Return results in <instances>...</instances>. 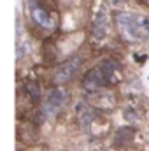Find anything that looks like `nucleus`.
I'll return each mask as SVG.
<instances>
[{
	"label": "nucleus",
	"mask_w": 149,
	"mask_h": 151,
	"mask_svg": "<svg viewBox=\"0 0 149 151\" xmlns=\"http://www.w3.org/2000/svg\"><path fill=\"white\" fill-rule=\"evenodd\" d=\"M81 65H82V60L81 56H72L69 58L67 62H63L60 67H56L54 74H53V81L56 84H67L69 81H72L75 77V74L81 70Z\"/></svg>",
	"instance_id": "obj_4"
},
{
	"label": "nucleus",
	"mask_w": 149,
	"mask_h": 151,
	"mask_svg": "<svg viewBox=\"0 0 149 151\" xmlns=\"http://www.w3.org/2000/svg\"><path fill=\"white\" fill-rule=\"evenodd\" d=\"M107 32H109V14L105 7H100L93 19V37L102 40L107 35Z\"/></svg>",
	"instance_id": "obj_6"
},
{
	"label": "nucleus",
	"mask_w": 149,
	"mask_h": 151,
	"mask_svg": "<svg viewBox=\"0 0 149 151\" xmlns=\"http://www.w3.org/2000/svg\"><path fill=\"white\" fill-rule=\"evenodd\" d=\"M114 23L119 34L130 42L149 40V16L133 12H117Z\"/></svg>",
	"instance_id": "obj_1"
},
{
	"label": "nucleus",
	"mask_w": 149,
	"mask_h": 151,
	"mask_svg": "<svg viewBox=\"0 0 149 151\" xmlns=\"http://www.w3.org/2000/svg\"><path fill=\"white\" fill-rule=\"evenodd\" d=\"M75 116H77V119H79V123H81L82 128H90V125L97 119L98 111H97L95 107H91L88 102L79 100V102L75 104Z\"/></svg>",
	"instance_id": "obj_5"
},
{
	"label": "nucleus",
	"mask_w": 149,
	"mask_h": 151,
	"mask_svg": "<svg viewBox=\"0 0 149 151\" xmlns=\"http://www.w3.org/2000/svg\"><path fill=\"white\" fill-rule=\"evenodd\" d=\"M67 102V91L60 86H54L47 91L44 102H42V114L46 118H54L62 111V107Z\"/></svg>",
	"instance_id": "obj_3"
},
{
	"label": "nucleus",
	"mask_w": 149,
	"mask_h": 151,
	"mask_svg": "<svg viewBox=\"0 0 149 151\" xmlns=\"http://www.w3.org/2000/svg\"><path fill=\"white\" fill-rule=\"evenodd\" d=\"M25 9H27V16L37 28L46 32L54 30L58 14L53 0H25Z\"/></svg>",
	"instance_id": "obj_2"
},
{
	"label": "nucleus",
	"mask_w": 149,
	"mask_h": 151,
	"mask_svg": "<svg viewBox=\"0 0 149 151\" xmlns=\"http://www.w3.org/2000/svg\"><path fill=\"white\" fill-rule=\"evenodd\" d=\"M25 91H27V95L32 99V102H40V99H42V91H40V86H39L37 83H27V86H25Z\"/></svg>",
	"instance_id": "obj_8"
},
{
	"label": "nucleus",
	"mask_w": 149,
	"mask_h": 151,
	"mask_svg": "<svg viewBox=\"0 0 149 151\" xmlns=\"http://www.w3.org/2000/svg\"><path fill=\"white\" fill-rule=\"evenodd\" d=\"M135 137V130L132 127H123L119 128L116 134H114V142L117 146H123V144H130Z\"/></svg>",
	"instance_id": "obj_7"
},
{
	"label": "nucleus",
	"mask_w": 149,
	"mask_h": 151,
	"mask_svg": "<svg viewBox=\"0 0 149 151\" xmlns=\"http://www.w3.org/2000/svg\"><path fill=\"white\" fill-rule=\"evenodd\" d=\"M109 4H111L112 7H117V5H121V4H123V0H109Z\"/></svg>",
	"instance_id": "obj_9"
}]
</instances>
